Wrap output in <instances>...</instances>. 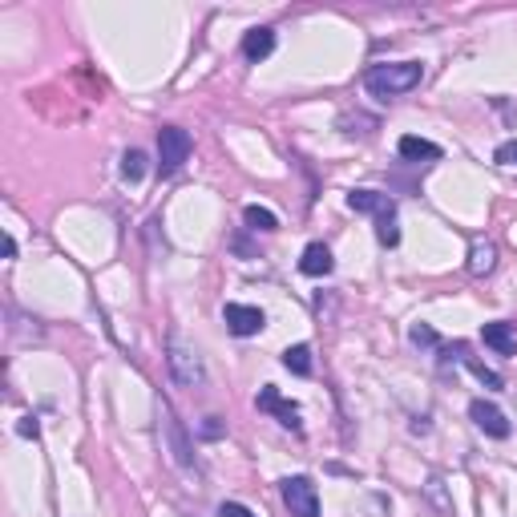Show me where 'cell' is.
<instances>
[{"mask_svg": "<svg viewBox=\"0 0 517 517\" xmlns=\"http://www.w3.org/2000/svg\"><path fill=\"white\" fill-rule=\"evenodd\" d=\"M497 267V251L493 243H473V251H469V275H489V271Z\"/></svg>", "mask_w": 517, "mask_h": 517, "instance_id": "14", "label": "cell"}, {"mask_svg": "<svg viewBox=\"0 0 517 517\" xmlns=\"http://www.w3.org/2000/svg\"><path fill=\"white\" fill-rule=\"evenodd\" d=\"M271 49H275V29H251L247 36H243V57L247 61H263V57H271Z\"/></svg>", "mask_w": 517, "mask_h": 517, "instance_id": "13", "label": "cell"}, {"mask_svg": "<svg viewBox=\"0 0 517 517\" xmlns=\"http://www.w3.org/2000/svg\"><path fill=\"white\" fill-rule=\"evenodd\" d=\"M408 340L417 344V347H437V332H432L429 324H412V332H408Z\"/></svg>", "mask_w": 517, "mask_h": 517, "instance_id": "20", "label": "cell"}, {"mask_svg": "<svg viewBox=\"0 0 517 517\" xmlns=\"http://www.w3.org/2000/svg\"><path fill=\"white\" fill-rule=\"evenodd\" d=\"M146 174V154L142 150H126V158H121V178L126 182H142Z\"/></svg>", "mask_w": 517, "mask_h": 517, "instance_id": "17", "label": "cell"}, {"mask_svg": "<svg viewBox=\"0 0 517 517\" xmlns=\"http://www.w3.org/2000/svg\"><path fill=\"white\" fill-rule=\"evenodd\" d=\"M481 340H485V347H493V352L513 356V352H517V324H505V319H497V324H485Z\"/></svg>", "mask_w": 517, "mask_h": 517, "instance_id": "9", "label": "cell"}, {"mask_svg": "<svg viewBox=\"0 0 517 517\" xmlns=\"http://www.w3.org/2000/svg\"><path fill=\"white\" fill-rule=\"evenodd\" d=\"M347 206H352L356 214H376V219L397 214V202H392L388 194H376V191H352L347 194Z\"/></svg>", "mask_w": 517, "mask_h": 517, "instance_id": "8", "label": "cell"}, {"mask_svg": "<svg viewBox=\"0 0 517 517\" xmlns=\"http://www.w3.org/2000/svg\"><path fill=\"white\" fill-rule=\"evenodd\" d=\"M191 134H186L182 126H166L158 129V171L162 174H178L186 166V158H191Z\"/></svg>", "mask_w": 517, "mask_h": 517, "instance_id": "2", "label": "cell"}, {"mask_svg": "<svg viewBox=\"0 0 517 517\" xmlns=\"http://www.w3.org/2000/svg\"><path fill=\"white\" fill-rule=\"evenodd\" d=\"M5 255H8V259L16 255V239H13V234H5Z\"/></svg>", "mask_w": 517, "mask_h": 517, "instance_id": "24", "label": "cell"}, {"mask_svg": "<svg viewBox=\"0 0 517 517\" xmlns=\"http://www.w3.org/2000/svg\"><path fill=\"white\" fill-rule=\"evenodd\" d=\"M284 505L291 517H319V493L312 477H287L284 481Z\"/></svg>", "mask_w": 517, "mask_h": 517, "instance_id": "3", "label": "cell"}, {"mask_svg": "<svg viewBox=\"0 0 517 517\" xmlns=\"http://www.w3.org/2000/svg\"><path fill=\"white\" fill-rule=\"evenodd\" d=\"M162 429H166V440H171V449H174V460L182 469H191L194 460H191V440H186V432H182V425L174 420V412L171 408H162Z\"/></svg>", "mask_w": 517, "mask_h": 517, "instance_id": "12", "label": "cell"}, {"mask_svg": "<svg viewBox=\"0 0 517 517\" xmlns=\"http://www.w3.org/2000/svg\"><path fill=\"white\" fill-rule=\"evenodd\" d=\"M376 239H380V247H397V243H400L397 214H384V219H376Z\"/></svg>", "mask_w": 517, "mask_h": 517, "instance_id": "19", "label": "cell"}, {"mask_svg": "<svg viewBox=\"0 0 517 517\" xmlns=\"http://www.w3.org/2000/svg\"><path fill=\"white\" fill-rule=\"evenodd\" d=\"M332 267H336L332 251H327L324 243H307L304 259H299V271H304V275H312V279H319V275H332Z\"/></svg>", "mask_w": 517, "mask_h": 517, "instance_id": "10", "label": "cell"}, {"mask_svg": "<svg viewBox=\"0 0 517 517\" xmlns=\"http://www.w3.org/2000/svg\"><path fill=\"white\" fill-rule=\"evenodd\" d=\"M284 368L295 372V376H312V347L307 344H295L284 352Z\"/></svg>", "mask_w": 517, "mask_h": 517, "instance_id": "15", "label": "cell"}, {"mask_svg": "<svg viewBox=\"0 0 517 517\" xmlns=\"http://www.w3.org/2000/svg\"><path fill=\"white\" fill-rule=\"evenodd\" d=\"M497 162H501V166H517V142H501V146H497Z\"/></svg>", "mask_w": 517, "mask_h": 517, "instance_id": "22", "label": "cell"}, {"mask_svg": "<svg viewBox=\"0 0 517 517\" xmlns=\"http://www.w3.org/2000/svg\"><path fill=\"white\" fill-rule=\"evenodd\" d=\"M397 150H400L404 162H440V146L429 142V138H417V134H404Z\"/></svg>", "mask_w": 517, "mask_h": 517, "instance_id": "11", "label": "cell"}, {"mask_svg": "<svg viewBox=\"0 0 517 517\" xmlns=\"http://www.w3.org/2000/svg\"><path fill=\"white\" fill-rule=\"evenodd\" d=\"M255 404H259V412H275L279 425H284V429H295V432H299V408H295L291 400L279 397V388H271V384H267V388L259 392V400H255Z\"/></svg>", "mask_w": 517, "mask_h": 517, "instance_id": "7", "label": "cell"}, {"mask_svg": "<svg viewBox=\"0 0 517 517\" xmlns=\"http://www.w3.org/2000/svg\"><path fill=\"white\" fill-rule=\"evenodd\" d=\"M420 78H425V65L420 61H392V65H372L364 73V86H368L372 98L392 101V98H404V93L417 89Z\"/></svg>", "mask_w": 517, "mask_h": 517, "instance_id": "1", "label": "cell"}, {"mask_svg": "<svg viewBox=\"0 0 517 517\" xmlns=\"http://www.w3.org/2000/svg\"><path fill=\"white\" fill-rule=\"evenodd\" d=\"M469 347L465 344H457V356H460V360H465L469 364V368H473V376H477V380H481V384H489V388H501V376H497L493 368H485V364H477V360H469Z\"/></svg>", "mask_w": 517, "mask_h": 517, "instance_id": "18", "label": "cell"}, {"mask_svg": "<svg viewBox=\"0 0 517 517\" xmlns=\"http://www.w3.org/2000/svg\"><path fill=\"white\" fill-rule=\"evenodd\" d=\"M166 360H171V376L182 384V388H199L202 384L206 372H202L199 352H191L186 344H171V356H166Z\"/></svg>", "mask_w": 517, "mask_h": 517, "instance_id": "4", "label": "cell"}, {"mask_svg": "<svg viewBox=\"0 0 517 517\" xmlns=\"http://www.w3.org/2000/svg\"><path fill=\"white\" fill-rule=\"evenodd\" d=\"M16 432H21V437H36V420H33V417H21V425H16Z\"/></svg>", "mask_w": 517, "mask_h": 517, "instance_id": "23", "label": "cell"}, {"mask_svg": "<svg viewBox=\"0 0 517 517\" xmlns=\"http://www.w3.org/2000/svg\"><path fill=\"white\" fill-rule=\"evenodd\" d=\"M219 517H259V513L247 510L243 501H222V505H219Z\"/></svg>", "mask_w": 517, "mask_h": 517, "instance_id": "21", "label": "cell"}, {"mask_svg": "<svg viewBox=\"0 0 517 517\" xmlns=\"http://www.w3.org/2000/svg\"><path fill=\"white\" fill-rule=\"evenodd\" d=\"M222 319H227V327L234 336H259L263 327H267V315H263L259 307H251V304H227Z\"/></svg>", "mask_w": 517, "mask_h": 517, "instance_id": "6", "label": "cell"}, {"mask_svg": "<svg viewBox=\"0 0 517 517\" xmlns=\"http://www.w3.org/2000/svg\"><path fill=\"white\" fill-rule=\"evenodd\" d=\"M469 417H473V425L481 429L485 437H497V440L510 437V420H505V412L497 408V404H489V400H473V404H469Z\"/></svg>", "mask_w": 517, "mask_h": 517, "instance_id": "5", "label": "cell"}, {"mask_svg": "<svg viewBox=\"0 0 517 517\" xmlns=\"http://www.w3.org/2000/svg\"><path fill=\"white\" fill-rule=\"evenodd\" d=\"M243 222H247L251 231H279V219L267 206H247V211H243Z\"/></svg>", "mask_w": 517, "mask_h": 517, "instance_id": "16", "label": "cell"}]
</instances>
